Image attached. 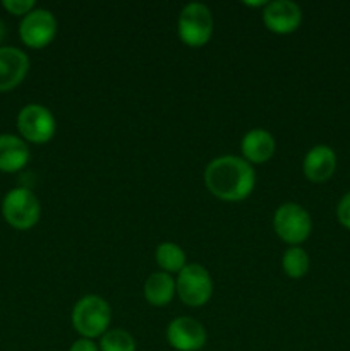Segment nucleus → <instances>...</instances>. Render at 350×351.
Listing matches in <instances>:
<instances>
[{"label":"nucleus","instance_id":"nucleus-1","mask_svg":"<svg viewBox=\"0 0 350 351\" xmlns=\"http://www.w3.org/2000/svg\"><path fill=\"white\" fill-rule=\"evenodd\" d=\"M205 184L215 197L237 202L249 197L256 185L253 165L239 156H220L205 170Z\"/></svg>","mask_w":350,"mask_h":351},{"label":"nucleus","instance_id":"nucleus-2","mask_svg":"<svg viewBox=\"0 0 350 351\" xmlns=\"http://www.w3.org/2000/svg\"><path fill=\"white\" fill-rule=\"evenodd\" d=\"M112 321V308L105 298L98 295H86L72 311V326L82 338H98L108 329Z\"/></svg>","mask_w":350,"mask_h":351},{"label":"nucleus","instance_id":"nucleus-3","mask_svg":"<svg viewBox=\"0 0 350 351\" xmlns=\"http://www.w3.org/2000/svg\"><path fill=\"white\" fill-rule=\"evenodd\" d=\"M215 27L213 14L205 3H187L178 14L177 31L178 38L189 47H202L209 41Z\"/></svg>","mask_w":350,"mask_h":351},{"label":"nucleus","instance_id":"nucleus-4","mask_svg":"<svg viewBox=\"0 0 350 351\" xmlns=\"http://www.w3.org/2000/svg\"><path fill=\"white\" fill-rule=\"evenodd\" d=\"M2 215L14 228L30 230L36 225L41 216L40 201L30 189L16 187L3 197Z\"/></svg>","mask_w":350,"mask_h":351},{"label":"nucleus","instance_id":"nucleus-5","mask_svg":"<svg viewBox=\"0 0 350 351\" xmlns=\"http://www.w3.org/2000/svg\"><path fill=\"white\" fill-rule=\"evenodd\" d=\"M178 298L189 307H201L208 304L213 295L211 274L201 264H187L178 273L175 281Z\"/></svg>","mask_w":350,"mask_h":351},{"label":"nucleus","instance_id":"nucleus-6","mask_svg":"<svg viewBox=\"0 0 350 351\" xmlns=\"http://www.w3.org/2000/svg\"><path fill=\"white\" fill-rule=\"evenodd\" d=\"M277 235L290 245H299L309 239L312 221L309 213L297 202H285L277 209L273 218Z\"/></svg>","mask_w":350,"mask_h":351},{"label":"nucleus","instance_id":"nucleus-7","mask_svg":"<svg viewBox=\"0 0 350 351\" xmlns=\"http://www.w3.org/2000/svg\"><path fill=\"white\" fill-rule=\"evenodd\" d=\"M17 129L26 141L45 144L54 137L57 123L54 113L47 106L31 103L24 106L17 115Z\"/></svg>","mask_w":350,"mask_h":351},{"label":"nucleus","instance_id":"nucleus-8","mask_svg":"<svg viewBox=\"0 0 350 351\" xmlns=\"http://www.w3.org/2000/svg\"><path fill=\"white\" fill-rule=\"evenodd\" d=\"M19 34L27 47L43 48L50 45L57 34V19L50 10L33 9L21 21Z\"/></svg>","mask_w":350,"mask_h":351},{"label":"nucleus","instance_id":"nucleus-9","mask_svg":"<svg viewBox=\"0 0 350 351\" xmlns=\"http://www.w3.org/2000/svg\"><path fill=\"white\" fill-rule=\"evenodd\" d=\"M168 345L177 351H199L206 345V329L191 317H177L167 328Z\"/></svg>","mask_w":350,"mask_h":351},{"label":"nucleus","instance_id":"nucleus-10","mask_svg":"<svg viewBox=\"0 0 350 351\" xmlns=\"http://www.w3.org/2000/svg\"><path fill=\"white\" fill-rule=\"evenodd\" d=\"M263 21L268 29L273 33H294L302 23V10L292 0H275L264 5Z\"/></svg>","mask_w":350,"mask_h":351},{"label":"nucleus","instance_id":"nucleus-11","mask_svg":"<svg viewBox=\"0 0 350 351\" xmlns=\"http://www.w3.org/2000/svg\"><path fill=\"white\" fill-rule=\"evenodd\" d=\"M30 58L16 47H0V91H10L26 77Z\"/></svg>","mask_w":350,"mask_h":351},{"label":"nucleus","instance_id":"nucleus-12","mask_svg":"<svg viewBox=\"0 0 350 351\" xmlns=\"http://www.w3.org/2000/svg\"><path fill=\"white\" fill-rule=\"evenodd\" d=\"M302 170L307 180L311 182H326L331 178L336 170V154L326 144H318L307 151L302 163Z\"/></svg>","mask_w":350,"mask_h":351},{"label":"nucleus","instance_id":"nucleus-13","mask_svg":"<svg viewBox=\"0 0 350 351\" xmlns=\"http://www.w3.org/2000/svg\"><path fill=\"white\" fill-rule=\"evenodd\" d=\"M30 161V147L14 134H0V171L14 173Z\"/></svg>","mask_w":350,"mask_h":351},{"label":"nucleus","instance_id":"nucleus-14","mask_svg":"<svg viewBox=\"0 0 350 351\" xmlns=\"http://www.w3.org/2000/svg\"><path fill=\"white\" fill-rule=\"evenodd\" d=\"M240 149L247 163H264L275 154V139L268 130L253 129L242 137Z\"/></svg>","mask_w":350,"mask_h":351},{"label":"nucleus","instance_id":"nucleus-15","mask_svg":"<svg viewBox=\"0 0 350 351\" xmlns=\"http://www.w3.org/2000/svg\"><path fill=\"white\" fill-rule=\"evenodd\" d=\"M175 280L172 274L158 271L153 273L144 283V298L148 304L154 305V307H165L172 302L175 295Z\"/></svg>","mask_w":350,"mask_h":351},{"label":"nucleus","instance_id":"nucleus-16","mask_svg":"<svg viewBox=\"0 0 350 351\" xmlns=\"http://www.w3.org/2000/svg\"><path fill=\"white\" fill-rule=\"evenodd\" d=\"M158 266L163 269V273H180L187 264H185V252L174 242H163L156 247L154 252Z\"/></svg>","mask_w":350,"mask_h":351},{"label":"nucleus","instance_id":"nucleus-17","mask_svg":"<svg viewBox=\"0 0 350 351\" xmlns=\"http://www.w3.org/2000/svg\"><path fill=\"white\" fill-rule=\"evenodd\" d=\"M285 274H288L294 280L305 276L309 271V256L304 249L301 247H290L285 250L283 261H281Z\"/></svg>","mask_w":350,"mask_h":351},{"label":"nucleus","instance_id":"nucleus-18","mask_svg":"<svg viewBox=\"0 0 350 351\" xmlns=\"http://www.w3.org/2000/svg\"><path fill=\"white\" fill-rule=\"evenodd\" d=\"M100 351H136V341L124 329H110L102 336Z\"/></svg>","mask_w":350,"mask_h":351},{"label":"nucleus","instance_id":"nucleus-19","mask_svg":"<svg viewBox=\"0 0 350 351\" xmlns=\"http://www.w3.org/2000/svg\"><path fill=\"white\" fill-rule=\"evenodd\" d=\"M3 7L9 10L10 14L16 16H26L34 9L33 0H3Z\"/></svg>","mask_w":350,"mask_h":351},{"label":"nucleus","instance_id":"nucleus-20","mask_svg":"<svg viewBox=\"0 0 350 351\" xmlns=\"http://www.w3.org/2000/svg\"><path fill=\"white\" fill-rule=\"evenodd\" d=\"M336 218L342 223L345 228L350 230V192H347L342 199H340L338 206H336Z\"/></svg>","mask_w":350,"mask_h":351},{"label":"nucleus","instance_id":"nucleus-21","mask_svg":"<svg viewBox=\"0 0 350 351\" xmlns=\"http://www.w3.org/2000/svg\"><path fill=\"white\" fill-rule=\"evenodd\" d=\"M69 351H100V348L95 345V343H93V339L81 338V339H78V341L72 343L71 350Z\"/></svg>","mask_w":350,"mask_h":351},{"label":"nucleus","instance_id":"nucleus-22","mask_svg":"<svg viewBox=\"0 0 350 351\" xmlns=\"http://www.w3.org/2000/svg\"><path fill=\"white\" fill-rule=\"evenodd\" d=\"M7 34V27H5V23H3L2 19H0V43L3 41V38H5Z\"/></svg>","mask_w":350,"mask_h":351}]
</instances>
